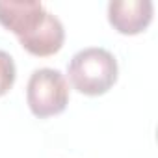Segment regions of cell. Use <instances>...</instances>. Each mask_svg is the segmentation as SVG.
<instances>
[{"instance_id":"277c9868","label":"cell","mask_w":158,"mask_h":158,"mask_svg":"<svg viewBox=\"0 0 158 158\" xmlns=\"http://www.w3.org/2000/svg\"><path fill=\"white\" fill-rule=\"evenodd\" d=\"M152 10L151 0H112L108 4V21L119 34L134 35L149 26Z\"/></svg>"},{"instance_id":"5b68a950","label":"cell","mask_w":158,"mask_h":158,"mask_svg":"<svg viewBox=\"0 0 158 158\" xmlns=\"http://www.w3.org/2000/svg\"><path fill=\"white\" fill-rule=\"evenodd\" d=\"M15 76H17V69L13 58L6 50H0V97L13 88Z\"/></svg>"},{"instance_id":"7a4b0ae2","label":"cell","mask_w":158,"mask_h":158,"mask_svg":"<svg viewBox=\"0 0 158 158\" xmlns=\"http://www.w3.org/2000/svg\"><path fill=\"white\" fill-rule=\"evenodd\" d=\"M117 73L115 56L102 47H86L78 50L67 67L74 89L89 97L104 95L117 82Z\"/></svg>"},{"instance_id":"6da1fadb","label":"cell","mask_w":158,"mask_h":158,"mask_svg":"<svg viewBox=\"0 0 158 158\" xmlns=\"http://www.w3.org/2000/svg\"><path fill=\"white\" fill-rule=\"evenodd\" d=\"M0 24L34 56L56 54L65 39L61 21L35 0H0Z\"/></svg>"},{"instance_id":"3957f363","label":"cell","mask_w":158,"mask_h":158,"mask_svg":"<svg viewBox=\"0 0 158 158\" xmlns=\"http://www.w3.org/2000/svg\"><path fill=\"white\" fill-rule=\"evenodd\" d=\"M26 102L39 119L61 114L69 102V82L65 74L52 67L35 69L28 78Z\"/></svg>"}]
</instances>
